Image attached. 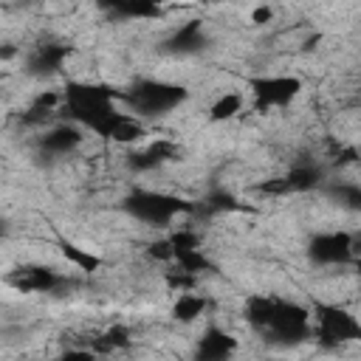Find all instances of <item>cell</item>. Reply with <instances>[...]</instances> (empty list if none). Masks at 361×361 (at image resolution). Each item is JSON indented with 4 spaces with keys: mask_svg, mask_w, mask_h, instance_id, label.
Returning a JSON list of instances; mask_svg holds the SVG:
<instances>
[{
    "mask_svg": "<svg viewBox=\"0 0 361 361\" xmlns=\"http://www.w3.org/2000/svg\"><path fill=\"white\" fill-rule=\"evenodd\" d=\"M245 319L254 333L274 347H296L313 338V310L276 293L251 296L245 302Z\"/></svg>",
    "mask_w": 361,
    "mask_h": 361,
    "instance_id": "obj_1",
    "label": "cell"
},
{
    "mask_svg": "<svg viewBox=\"0 0 361 361\" xmlns=\"http://www.w3.org/2000/svg\"><path fill=\"white\" fill-rule=\"evenodd\" d=\"M121 212L127 217H133L135 223L144 226H155V228H166L172 226L178 217L192 214L195 203L172 195V192H161V189H149V186H135L121 197Z\"/></svg>",
    "mask_w": 361,
    "mask_h": 361,
    "instance_id": "obj_2",
    "label": "cell"
},
{
    "mask_svg": "<svg viewBox=\"0 0 361 361\" xmlns=\"http://www.w3.org/2000/svg\"><path fill=\"white\" fill-rule=\"evenodd\" d=\"M186 99H189V90L183 85L166 82V79H152V76L135 79L127 90H121V104L144 121L161 118V116L178 110Z\"/></svg>",
    "mask_w": 361,
    "mask_h": 361,
    "instance_id": "obj_3",
    "label": "cell"
},
{
    "mask_svg": "<svg viewBox=\"0 0 361 361\" xmlns=\"http://www.w3.org/2000/svg\"><path fill=\"white\" fill-rule=\"evenodd\" d=\"M305 254H307V262L316 268H344V265H353L355 257L361 254V237L344 228L319 231L307 240Z\"/></svg>",
    "mask_w": 361,
    "mask_h": 361,
    "instance_id": "obj_4",
    "label": "cell"
},
{
    "mask_svg": "<svg viewBox=\"0 0 361 361\" xmlns=\"http://www.w3.org/2000/svg\"><path fill=\"white\" fill-rule=\"evenodd\" d=\"M313 338L322 347L361 341V319L333 302H313Z\"/></svg>",
    "mask_w": 361,
    "mask_h": 361,
    "instance_id": "obj_5",
    "label": "cell"
},
{
    "mask_svg": "<svg viewBox=\"0 0 361 361\" xmlns=\"http://www.w3.org/2000/svg\"><path fill=\"white\" fill-rule=\"evenodd\" d=\"M248 93H251V107L259 113L282 110L288 107L299 93H302V79L290 73H262L248 79Z\"/></svg>",
    "mask_w": 361,
    "mask_h": 361,
    "instance_id": "obj_6",
    "label": "cell"
},
{
    "mask_svg": "<svg viewBox=\"0 0 361 361\" xmlns=\"http://www.w3.org/2000/svg\"><path fill=\"white\" fill-rule=\"evenodd\" d=\"M85 141V127H79L76 121H68V118H59L54 124H48L45 130L37 133L34 138V155L45 164H54V161H62V158H71Z\"/></svg>",
    "mask_w": 361,
    "mask_h": 361,
    "instance_id": "obj_7",
    "label": "cell"
},
{
    "mask_svg": "<svg viewBox=\"0 0 361 361\" xmlns=\"http://www.w3.org/2000/svg\"><path fill=\"white\" fill-rule=\"evenodd\" d=\"M71 56V45L59 42V39H42L37 45H31L23 56V71L31 79H51L62 71L65 59Z\"/></svg>",
    "mask_w": 361,
    "mask_h": 361,
    "instance_id": "obj_8",
    "label": "cell"
},
{
    "mask_svg": "<svg viewBox=\"0 0 361 361\" xmlns=\"http://www.w3.org/2000/svg\"><path fill=\"white\" fill-rule=\"evenodd\" d=\"M327 183V169L310 158L293 161V166L276 178V183H268L265 192H313Z\"/></svg>",
    "mask_w": 361,
    "mask_h": 361,
    "instance_id": "obj_9",
    "label": "cell"
},
{
    "mask_svg": "<svg viewBox=\"0 0 361 361\" xmlns=\"http://www.w3.org/2000/svg\"><path fill=\"white\" fill-rule=\"evenodd\" d=\"M11 282L23 293H59L62 288L73 285L71 276H65L54 268H45V265H25L11 276Z\"/></svg>",
    "mask_w": 361,
    "mask_h": 361,
    "instance_id": "obj_10",
    "label": "cell"
},
{
    "mask_svg": "<svg viewBox=\"0 0 361 361\" xmlns=\"http://www.w3.org/2000/svg\"><path fill=\"white\" fill-rule=\"evenodd\" d=\"M212 37L203 25V20H189L183 25H178L166 39H164V48L175 56H195V54H203L209 48Z\"/></svg>",
    "mask_w": 361,
    "mask_h": 361,
    "instance_id": "obj_11",
    "label": "cell"
},
{
    "mask_svg": "<svg viewBox=\"0 0 361 361\" xmlns=\"http://www.w3.org/2000/svg\"><path fill=\"white\" fill-rule=\"evenodd\" d=\"M178 155V147L166 138L161 141H149L144 147H135L127 152V166L133 172H155L158 166H164L166 161H172Z\"/></svg>",
    "mask_w": 361,
    "mask_h": 361,
    "instance_id": "obj_12",
    "label": "cell"
},
{
    "mask_svg": "<svg viewBox=\"0 0 361 361\" xmlns=\"http://www.w3.org/2000/svg\"><path fill=\"white\" fill-rule=\"evenodd\" d=\"M169 0H99V8L113 20H155Z\"/></svg>",
    "mask_w": 361,
    "mask_h": 361,
    "instance_id": "obj_13",
    "label": "cell"
},
{
    "mask_svg": "<svg viewBox=\"0 0 361 361\" xmlns=\"http://www.w3.org/2000/svg\"><path fill=\"white\" fill-rule=\"evenodd\" d=\"M234 350H237V338H231V336H228L223 327H217V324H209V327L200 333L197 344H195V355L203 358V361L228 358Z\"/></svg>",
    "mask_w": 361,
    "mask_h": 361,
    "instance_id": "obj_14",
    "label": "cell"
},
{
    "mask_svg": "<svg viewBox=\"0 0 361 361\" xmlns=\"http://www.w3.org/2000/svg\"><path fill=\"white\" fill-rule=\"evenodd\" d=\"M341 209L347 212H361V183H353V180H327L322 186Z\"/></svg>",
    "mask_w": 361,
    "mask_h": 361,
    "instance_id": "obj_15",
    "label": "cell"
},
{
    "mask_svg": "<svg viewBox=\"0 0 361 361\" xmlns=\"http://www.w3.org/2000/svg\"><path fill=\"white\" fill-rule=\"evenodd\" d=\"M206 305H209L206 296L192 293V290H178V299H175V305H172V316H175L178 322H195L197 316H203Z\"/></svg>",
    "mask_w": 361,
    "mask_h": 361,
    "instance_id": "obj_16",
    "label": "cell"
},
{
    "mask_svg": "<svg viewBox=\"0 0 361 361\" xmlns=\"http://www.w3.org/2000/svg\"><path fill=\"white\" fill-rule=\"evenodd\" d=\"M243 107H245V96L228 90V93H223V96H217V99L212 102L209 118H212V121H228V118H234L237 113H243Z\"/></svg>",
    "mask_w": 361,
    "mask_h": 361,
    "instance_id": "obj_17",
    "label": "cell"
},
{
    "mask_svg": "<svg viewBox=\"0 0 361 361\" xmlns=\"http://www.w3.org/2000/svg\"><path fill=\"white\" fill-rule=\"evenodd\" d=\"M62 251H65V257L73 262V265H79V271H96L99 268V257H93L90 251H82V248H76V245H71V243H65L62 245Z\"/></svg>",
    "mask_w": 361,
    "mask_h": 361,
    "instance_id": "obj_18",
    "label": "cell"
},
{
    "mask_svg": "<svg viewBox=\"0 0 361 361\" xmlns=\"http://www.w3.org/2000/svg\"><path fill=\"white\" fill-rule=\"evenodd\" d=\"M203 209L206 212H228V209H234V197L226 189H212L203 200Z\"/></svg>",
    "mask_w": 361,
    "mask_h": 361,
    "instance_id": "obj_19",
    "label": "cell"
},
{
    "mask_svg": "<svg viewBox=\"0 0 361 361\" xmlns=\"http://www.w3.org/2000/svg\"><path fill=\"white\" fill-rule=\"evenodd\" d=\"M271 17H274V8L271 6H259V8L251 11V23L254 25H265V23H271Z\"/></svg>",
    "mask_w": 361,
    "mask_h": 361,
    "instance_id": "obj_20",
    "label": "cell"
},
{
    "mask_svg": "<svg viewBox=\"0 0 361 361\" xmlns=\"http://www.w3.org/2000/svg\"><path fill=\"white\" fill-rule=\"evenodd\" d=\"M353 268H355V274H358V276H361V254H358V257H355V262H353Z\"/></svg>",
    "mask_w": 361,
    "mask_h": 361,
    "instance_id": "obj_21",
    "label": "cell"
},
{
    "mask_svg": "<svg viewBox=\"0 0 361 361\" xmlns=\"http://www.w3.org/2000/svg\"><path fill=\"white\" fill-rule=\"evenodd\" d=\"M200 3H212V0H200Z\"/></svg>",
    "mask_w": 361,
    "mask_h": 361,
    "instance_id": "obj_22",
    "label": "cell"
}]
</instances>
